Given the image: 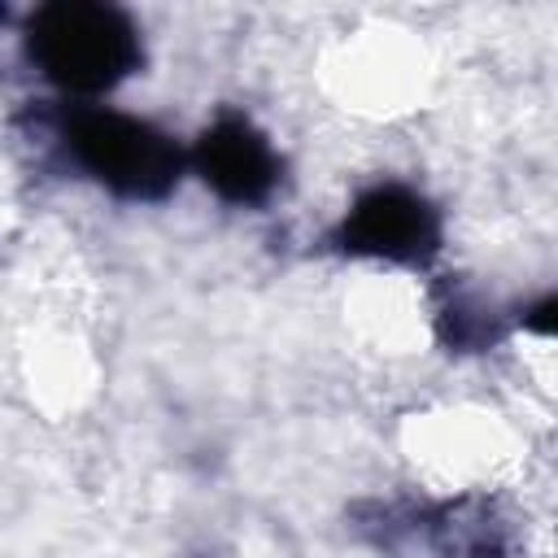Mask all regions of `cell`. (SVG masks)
Segmentation results:
<instances>
[{"mask_svg":"<svg viewBox=\"0 0 558 558\" xmlns=\"http://www.w3.org/2000/svg\"><path fill=\"white\" fill-rule=\"evenodd\" d=\"M22 52L65 105H96L144 70V31L105 0H48L26 13Z\"/></svg>","mask_w":558,"mask_h":558,"instance_id":"6da1fadb","label":"cell"},{"mask_svg":"<svg viewBox=\"0 0 558 558\" xmlns=\"http://www.w3.org/2000/svg\"><path fill=\"white\" fill-rule=\"evenodd\" d=\"M52 131L70 170L126 205H157L192 174L187 144L174 131L105 100L65 105Z\"/></svg>","mask_w":558,"mask_h":558,"instance_id":"7a4b0ae2","label":"cell"},{"mask_svg":"<svg viewBox=\"0 0 558 558\" xmlns=\"http://www.w3.org/2000/svg\"><path fill=\"white\" fill-rule=\"evenodd\" d=\"M327 244L353 262L423 270L445 244V218L436 201L414 183L379 179L344 205V214L327 231Z\"/></svg>","mask_w":558,"mask_h":558,"instance_id":"3957f363","label":"cell"},{"mask_svg":"<svg viewBox=\"0 0 558 558\" xmlns=\"http://www.w3.org/2000/svg\"><path fill=\"white\" fill-rule=\"evenodd\" d=\"M192 174L231 209H266L283 187V153L248 113L222 109L187 144Z\"/></svg>","mask_w":558,"mask_h":558,"instance_id":"277c9868","label":"cell"},{"mask_svg":"<svg viewBox=\"0 0 558 558\" xmlns=\"http://www.w3.org/2000/svg\"><path fill=\"white\" fill-rule=\"evenodd\" d=\"M519 327L532 331V336H545V340H558V292L532 301L523 314H519Z\"/></svg>","mask_w":558,"mask_h":558,"instance_id":"5b68a950","label":"cell"}]
</instances>
